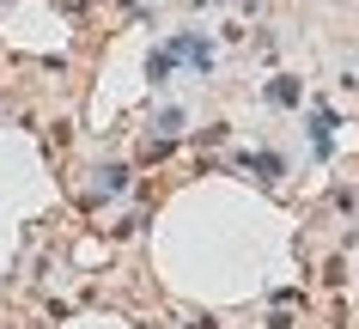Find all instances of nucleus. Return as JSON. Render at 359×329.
<instances>
[{"mask_svg":"<svg viewBox=\"0 0 359 329\" xmlns=\"http://www.w3.org/2000/svg\"><path fill=\"white\" fill-rule=\"evenodd\" d=\"M244 165H250L256 177H280V159H274V153H256V159H244Z\"/></svg>","mask_w":359,"mask_h":329,"instance_id":"obj_2","label":"nucleus"},{"mask_svg":"<svg viewBox=\"0 0 359 329\" xmlns=\"http://www.w3.org/2000/svg\"><path fill=\"white\" fill-rule=\"evenodd\" d=\"M268 98H274V104H299V86H292V79H274V86H268Z\"/></svg>","mask_w":359,"mask_h":329,"instance_id":"obj_3","label":"nucleus"},{"mask_svg":"<svg viewBox=\"0 0 359 329\" xmlns=\"http://www.w3.org/2000/svg\"><path fill=\"white\" fill-rule=\"evenodd\" d=\"M170 67H177V49H170V43H165V49H158V55L147 61V74H152V86H165V74H170Z\"/></svg>","mask_w":359,"mask_h":329,"instance_id":"obj_1","label":"nucleus"},{"mask_svg":"<svg viewBox=\"0 0 359 329\" xmlns=\"http://www.w3.org/2000/svg\"><path fill=\"white\" fill-rule=\"evenodd\" d=\"M122 183H128V171H122V165H110V171L97 177V189H110V195H116V189H122Z\"/></svg>","mask_w":359,"mask_h":329,"instance_id":"obj_4","label":"nucleus"}]
</instances>
